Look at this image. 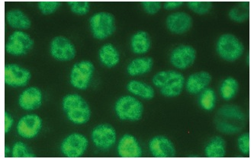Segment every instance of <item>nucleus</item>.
<instances>
[{"instance_id": "9b49d317", "label": "nucleus", "mask_w": 251, "mask_h": 159, "mask_svg": "<svg viewBox=\"0 0 251 159\" xmlns=\"http://www.w3.org/2000/svg\"><path fill=\"white\" fill-rule=\"evenodd\" d=\"M50 53L55 60L66 62L74 60L76 52L74 44L68 38L57 36L50 42Z\"/></svg>"}, {"instance_id": "dca6fc26", "label": "nucleus", "mask_w": 251, "mask_h": 159, "mask_svg": "<svg viewBox=\"0 0 251 159\" xmlns=\"http://www.w3.org/2000/svg\"><path fill=\"white\" fill-rule=\"evenodd\" d=\"M149 149L155 158H174L176 149L174 143L164 136H157L149 142Z\"/></svg>"}, {"instance_id": "4468645a", "label": "nucleus", "mask_w": 251, "mask_h": 159, "mask_svg": "<svg viewBox=\"0 0 251 159\" xmlns=\"http://www.w3.org/2000/svg\"><path fill=\"white\" fill-rule=\"evenodd\" d=\"M42 128V120L38 115L27 114L18 122V134L24 139H33L38 136Z\"/></svg>"}, {"instance_id": "7c9ffc66", "label": "nucleus", "mask_w": 251, "mask_h": 159, "mask_svg": "<svg viewBox=\"0 0 251 159\" xmlns=\"http://www.w3.org/2000/svg\"><path fill=\"white\" fill-rule=\"evenodd\" d=\"M71 12L77 16H85L90 10L89 2H68Z\"/></svg>"}, {"instance_id": "72a5a7b5", "label": "nucleus", "mask_w": 251, "mask_h": 159, "mask_svg": "<svg viewBox=\"0 0 251 159\" xmlns=\"http://www.w3.org/2000/svg\"><path fill=\"white\" fill-rule=\"evenodd\" d=\"M144 10L149 15L157 14L162 8V3L160 2H141Z\"/></svg>"}, {"instance_id": "2f4dec72", "label": "nucleus", "mask_w": 251, "mask_h": 159, "mask_svg": "<svg viewBox=\"0 0 251 159\" xmlns=\"http://www.w3.org/2000/svg\"><path fill=\"white\" fill-rule=\"evenodd\" d=\"M62 2H39L38 9L43 15L49 16L54 13L60 8Z\"/></svg>"}, {"instance_id": "f8f14e48", "label": "nucleus", "mask_w": 251, "mask_h": 159, "mask_svg": "<svg viewBox=\"0 0 251 159\" xmlns=\"http://www.w3.org/2000/svg\"><path fill=\"white\" fill-rule=\"evenodd\" d=\"M30 71L17 64H11L5 67V83L12 88L25 87L31 79Z\"/></svg>"}, {"instance_id": "a211bd4d", "label": "nucleus", "mask_w": 251, "mask_h": 159, "mask_svg": "<svg viewBox=\"0 0 251 159\" xmlns=\"http://www.w3.org/2000/svg\"><path fill=\"white\" fill-rule=\"evenodd\" d=\"M118 153L122 158H140L142 156V149L134 136L125 134L119 140Z\"/></svg>"}, {"instance_id": "e433bc0d", "label": "nucleus", "mask_w": 251, "mask_h": 159, "mask_svg": "<svg viewBox=\"0 0 251 159\" xmlns=\"http://www.w3.org/2000/svg\"><path fill=\"white\" fill-rule=\"evenodd\" d=\"M11 150L10 149H9V146H5V157H7L8 154H9L10 153Z\"/></svg>"}, {"instance_id": "f3484780", "label": "nucleus", "mask_w": 251, "mask_h": 159, "mask_svg": "<svg viewBox=\"0 0 251 159\" xmlns=\"http://www.w3.org/2000/svg\"><path fill=\"white\" fill-rule=\"evenodd\" d=\"M43 94L41 89L37 87H29L23 91L19 98V105L25 111H34L42 105Z\"/></svg>"}, {"instance_id": "393cba45", "label": "nucleus", "mask_w": 251, "mask_h": 159, "mask_svg": "<svg viewBox=\"0 0 251 159\" xmlns=\"http://www.w3.org/2000/svg\"><path fill=\"white\" fill-rule=\"evenodd\" d=\"M226 141L222 136L213 137L205 146V156L208 158H224L226 156Z\"/></svg>"}, {"instance_id": "6e6552de", "label": "nucleus", "mask_w": 251, "mask_h": 159, "mask_svg": "<svg viewBox=\"0 0 251 159\" xmlns=\"http://www.w3.org/2000/svg\"><path fill=\"white\" fill-rule=\"evenodd\" d=\"M35 41L29 34L22 31L12 33L5 45V51L16 57L27 54L32 49Z\"/></svg>"}, {"instance_id": "c9c22d12", "label": "nucleus", "mask_w": 251, "mask_h": 159, "mask_svg": "<svg viewBox=\"0 0 251 159\" xmlns=\"http://www.w3.org/2000/svg\"><path fill=\"white\" fill-rule=\"evenodd\" d=\"M183 4V2H167L164 3V8L167 10H174L182 6Z\"/></svg>"}, {"instance_id": "bb28decb", "label": "nucleus", "mask_w": 251, "mask_h": 159, "mask_svg": "<svg viewBox=\"0 0 251 159\" xmlns=\"http://www.w3.org/2000/svg\"><path fill=\"white\" fill-rule=\"evenodd\" d=\"M250 7L249 2H240L229 12V17L236 23H244L249 19Z\"/></svg>"}, {"instance_id": "aec40b11", "label": "nucleus", "mask_w": 251, "mask_h": 159, "mask_svg": "<svg viewBox=\"0 0 251 159\" xmlns=\"http://www.w3.org/2000/svg\"><path fill=\"white\" fill-rule=\"evenodd\" d=\"M151 47V39L146 31H139L131 37V49L135 54H145Z\"/></svg>"}, {"instance_id": "1a4fd4ad", "label": "nucleus", "mask_w": 251, "mask_h": 159, "mask_svg": "<svg viewBox=\"0 0 251 159\" xmlns=\"http://www.w3.org/2000/svg\"><path fill=\"white\" fill-rule=\"evenodd\" d=\"M89 141L85 136L77 133L66 137L60 145V150L67 158H79L83 156L87 149Z\"/></svg>"}, {"instance_id": "f03ea898", "label": "nucleus", "mask_w": 251, "mask_h": 159, "mask_svg": "<svg viewBox=\"0 0 251 159\" xmlns=\"http://www.w3.org/2000/svg\"><path fill=\"white\" fill-rule=\"evenodd\" d=\"M62 108L70 121L83 125L91 117V109L86 100L77 94H69L63 98Z\"/></svg>"}, {"instance_id": "f257e3e1", "label": "nucleus", "mask_w": 251, "mask_h": 159, "mask_svg": "<svg viewBox=\"0 0 251 159\" xmlns=\"http://www.w3.org/2000/svg\"><path fill=\"white\" fill-rule=\"evenodd\" d=\"M217 130L226 134L241 132L247 123V116L240 107L226 105L219 109L215 116Z\"/></svg>"}, {"instance_id": "39448f33", "label": "nucleus", "mask_w": 251, "mask_h": 159, "mask_svg": "<svg viewBox=\"0 0 251 159\" xmlns=\"http://www.w3.org/2000/svg\"><path fill=\"white\" fill-rule=\"evenodd\" d=\"M216 50L221 58L227 62H234L242 56L244 46L234 34H225L218 40Z\"/></svg>"}, {"instance_id": "ddd939ff", "label": "nucleus", "mask_w": 251, "mask_h": 159, "mask_svg": "<svg viewBox=\"0 0 251 159\" xmlns=\"http://www.w3.org/2000/svg\"><path fill=\"white\" fill-rule=\"evenodd\" d=\"M196 58V51L193 46L189 45H179L171 52V64L179 69H186L194 64Z\"/></svg>"}, {"instance_id": "f704fd0d", "label": "nucleus", "mask_w": 251, "mask_h": 159, "mask_svg": "<svg viewBox=\"0 0 251 159\" xmlns=\"http://www.w3.org/2000/svg\"><path fill=\"white\" fill-rule=\"evenodd\" d=\"M4 118H5V133L8 134L12 129V126H13L14 119L12 117V115L7 112H5Z\"/></svg>"}, {"instance_id": "0eeeda50", "label": "nucleus", "mask_w": 251, "mask_h": 159, "mask_svg": "<svg viewBox=\"0 0 251 159\" xmlns=\"http://www.w3.org/2000/svg\"><path fill=\"white\" fill-rule=\"evenodd\" d=\"M94 71V65L89 60L76 63L71 71V84L79 90H86L89 87Z\"/></svg>"}, {"instance_id": "cd10ccee", "label": "nucleus", "mask_w": 251, "mask_h": 159, "mask_svg": "<svg viewBox=\"0 0 251 159\" xmlns=\"http://www.w3.org/2000/svg\"><path fill=\"white\" fill-rule=\"evenodd\" d=\"M216 100V94L213 89L206 88L200 94L199 102L202 109L210 112L215 108Z\"/></svg>"}, {"instance_id": "c756f323", "label": "nucleus", "mask_w": 251, "mask_h": 159, "mask_svg": "<svg viewBox=\"0 0 251 159\" xmlns=\"http://www.w3.org/2000/svg\"><path fill=\"white\" fill-rule=\"evenodd\" d=\"M187 5L195 13L205 15L212 9L213 4L211 2H188Z\"/></svg>"}, {"instance_id": "473e14b6", "label": "nucleus", "mask_w": 251, "mask_h": 159, "mask_svg": "<svg viewBox=\"0 0 251 159\" xmlns=\"http://www.w3.org/2000/svg\"><path fill=\"white\" fill-rule=\"evenodd\" d=\"M238 149L244 155H248L250 153V134L248 133L243 134L237 139Z\"/></svg>"}, {"instance_id": "4be33fe9", "label": "nucleus", "mask_w": 251, "mask_h": 159, "mask_svg": "<svg viewBox=\"0 0 251 159\" xmlns=\"http://www.w3.org/2000/svg\"><path fill=\"white\" fill-rule=\"evenodd\" d=\"M6 22L11 27L16 29H28L31 25L28 16L20 9L9 11L6 14Z\"/></svg>"}, {"instance_id": "9d476101", "label": "nucleus", "mask_w": 251, "mask_h": 159, "mask_svg": "<svg viewBox=\"0 0 251 159\" xmlns=\"http://www.w3.org/2000/svg\"><path fill=\"white\" fill-rule=\"evenodd\" d=\"M92 141L101 150H108L115 145L117 139L115 128L108 123H101L92 131Z\"/></svg>"}, {"instance_id": "b1692460", "label": "nucleus", "mask_w": 251, "mask_h": 159, "mask_svg": "<svg viewBox=\"0 0 251 159\" xmlns=\"http://www.w3.org/2000/svg\"><path fill=\"white\" fill-rule=\"evenodd\" d=\"M126 87L130 93L141 97L143 99L151 100L155 95L153 88L145 82L137 80L130 81Z\"/></svg>"}, {"instance_id": "20e7f679", "label": "nucleus", "mask_w": 251, "mask_h": 159, "mask_svg": "<svg viewBox=\"0 0 251 159\" xmlns=\"http://www.w3.org/2000/svg\"><path fill=\"white\" fill-rule=\"evenodd\" d=\"M115 111L120 120L137 121L142 117L144 106L137 98L131 95H125L115 103Z\"/></svg>"}, {"instance_id": "6ab92c4d", "label": "nucleus", "mask_w": 251, "mask_h": 159, "mask_svg": "<svg viewBox=\"0 0 251 159\" xmlns=\"http://www.w3.org/2000/svg\"><path fill=\"white\" fill-rule=\"evenodd\" d=\"M212 75L205 71L192 74L189 75L185 83L186 91L192 94L201 93L204 89L208 88L212 82Z\"/></svg>"}, {"instance_id": "7ed1b4c3", "label": "nucleus", "mask_w": 251, "mask_h": 159, "mask_svg": "<svg viewBox=\"0 0 251 159\" xmlns=\"http://www.w3.org/2000/svg\"><path fill=\"white\" fill-rule=\"evenodd\" d=\"M153 86L160 89V93L167 98L177 97L182 93L186 80L180 72L175 70L157 72L152 79Z\"/></svg>"}, {"instance_id": "2eb2a0df", "label": "nucleus", "mask_w": 251, "mask_h": 159, "mask_svg": "<svg viewBox=\"0 0 251 159\" xmlns=\"http://www.w3.org/2000/svg\"><path fill=\"white\" fill-rule=\"evenodd\" d=\"M193 21L189 14L183 12L172 13L167 18L166 24L171 32L182 34L187 32L193 26Z\"/></svg>"}, {"instance_id": "423d86ee", "label": "nucleus", "mask_w": 251, "mask_h": 159, "mask_svg": "<svg viewBox=\"0 0 251 159\" xmlns=\"http://www.w3.org/2000/svg\"><path fill=\"white\" fill-rule=\"evenodd\" d=\"M90 27L96 39L105 40L114 34L116 29L113 15L108 12L96 13L90 18Z\"/></svg>"}, {"instance_id": "c85d7f7f", "label": "nucleus", "mask_w": 251, "mask_h": 159, "mask_svg": "<svg viewBox=\"0 0 251 159\" xmlns=\"http://www.w3.org/2000/svg\"><path fill=\"white\" fill-rule=\"evenodd\" d=\"M13 158H34L35 155L31 153L28 146L23 142H16L12 149Z\"/></svg>"}, {"instance_id": "a878e982", "label": "nucleus", "mask_w": 251, "mask_h": 159, "mask_svg": "<svg viewBox=\"0 0 251 159\" xmlns=\"http://www.w3.org/2000/svg\"><path fill=\"white\" fill-rule=\"evenodd\" d=\"M239 89L238 82L234 78L228 77L223 80L220 86V94L226 101H230L237 95Z\"/></svg>"}, {"instance_id": "412c9836", "label": "nucleus", "mask_w": 251, "mask_h": 159, "mask_svg": "<svg viewBox=\"0 0 251 159\" xmlns=\"http://www.w3.org/2000/svg\"><path fill=\"white\" fill-rule=\"evenodd\" d=\"M99 57L101 64L107 68L115 67L120 61V53L112 44H106L100 48Z\"/></svg>"}, {"instance_id": "5701e85b", "label": "nucleus", "mask_w": 251, "mask_h": 159, "mask_svg": "<svg viewBox=\"0 0 251 159\" xmlns=\"http://www.w3.org/2000/svg\"><path fill=\"white\" fill-rule=\"evenodd\" d=\"M153 60L151 57H138L134 59L127 67V72L131 76L144 75L151 72Z\"/></svg>"}]
</instances>
